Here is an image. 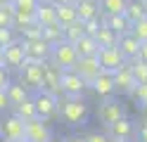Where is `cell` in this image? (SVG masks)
Masks as SVG:
<instances>
[{"mask_svg": "<svg viewBox=\"0 0 147 142\" xmlns=\"http://www.w3.org/2000/svg\"><path fill=\"white\" fill-rule=\"evenodd\" d=\"M142 118H145V123H147V104H142Z\"/></svg>", "mask_w": 147, "mask_h": 142, "instance_id": "ee69618b", "label": "cell"}, {"mask_svg": "<svg viewBox=\"0 0 147 142\" xmlns=\"http://www.w3.org/2000/svg\"><path fill=\"white\" fill-rule=\"evenodd\" d=\"M131 73H133V78H135V83H147V62H142V59H131Z\"/></svg>", "mask_w": 147, "mask_h": 142, "instance_id": "f546056e", "label": "cell"}, {"mask_svg": "<svg viewBox=\"0 0 147 142\" xmlns=\"http://www.w3.org/2000/svg\"><path fill=\"white\" fill-rule=\"evenodd\" d=\"M131 97H133V102L138 104V107L147 104V83H138L133 88V92H131Z\"/></svg>", "mask_w": 147, "mask_h": 142, "instance_id": "d6a6232c", "label": "cell"}, {"mask_svg": "<svg viewBox=\"0 0 147 142\" xmlns=\"http://www.w3.org/2000/svg\"><path fill=\"white\" fill-rule=\"evenodd\" d=\"M126 116V109H123V104L114 100V97H105L102 102H100V107H97V118L100 123H105V126H109V123H116L119 118H123Z\"/></svg>", "mask_w": 147, "mask_h": 142, "instance_id": "5b68a950", "label": "cell"}, {"mask_svg": "<svg viewBox=\"0 0 147 142\" xmlns=\"http://www.w3.org/2000/svg\"><path fill=\"white\" fill-rule=\"evenodd\" d=\"M142 7H145V19H147V3H142Z\"/></svg>", "mask_w": 147, "mask_h": 142, "instance_id": "7dc6e473", "label": "cell"}, {"mask_svg": "<svg viewBox=\"0 0 147 142\" xmlns=\"http://www.w3.org/2000/svg\"><path fill=\"white\" fill-rule=\"evenodd\" d=\"M86 142H109V137L105 135V133H90V135L86 137Z\"/></svg>", "mask_w": 147, "mask_h": 142, "instance_id": "74e56055", "label": "cell"}, {"mask_svg": "<svg viewBox=\"0 0 147 142\" xmlns=\"http://www.w3.org/2000/svg\"><path fill=\"white\" fill-rule=\"evenodd\" d=\"M93 38H95V43H97V47H114L116 45V33L112 31L109 26H105V24H100V28L93 33Z\"/></svg>", "mask_w": 147, "mask_h": 142, "instance_id": "7402d4cb", "label": "cell"}, {"mask_svg": "<svg viewBox=\"0 0 147 142\" xmlns=\"http://www.w3.org/2000/svg\"><path fill=\"white\" fill-rule=\"evenodd\" d=\"M52 137V130L48 126V121L43 118H31L24 121V142H48Z\"/></svg>", "mask_w": 147, "mask_h": 142, "instance_id": "8992f818", "label": "cell"}, {"mask_svg": "<svg viewBox=\"0 0 147 142\" xmlns=\"http://www.w3.org/2000/svg\"><path fill=\"white\" fill-rule=\"evenodd\" d=\"M57 116L71 128H81L88 123V104L81 97H67V95H59L57 97Z\"/></svg>", "mask_w": 147, "mask_h": 142, "instance_id": "6da1fadb", "label": "cell"}, {"mask_svg": "<svg viewBox=\"0 0 147 142\" xmlns=\"http://www.w3.org/2000/svg\"><path fill=\"white\" fill-rule=\"evenodd\" d=\"M24 62H26V55H24V45L19 38L14 43H10L7 47H3V66L7 71H19V66Z\"/></svg>", "mask_w": 147, "mask_h": 142, "instance_id": "30bf717a", "label": "cell"}, {"mask_svg": "<svg viewBox=\"0 0 147 142\" xmlns=\"http://www.w3.org/2000/svg\"><path fill=\"white\" fill-rule=\"evenodd\" d=\"M17 40V31L12 26H0V47H7L10 43Z\"/></svg>", "mask_w": 147, "mask_h": 142, "instance_id": "836d02e7", "label": "cell"}, {"mask_svg": "<svg viewBox=\"0 0 147 142\" xmlns=\"http://www.w3.org/2000/svg\"><path fill=\"white\" fill-rule=\"evenodd\" d=\"M55 19H57V24L67 26L71 22H76V7L74 5H55Z\"/></svg>", "mask_w": 147, "mask_h": 142, "instance_id": "603a6c76", "label": "cell"}, {"mask_svg": "<svg viewBox=\"0 0 147 142\" xmlns=\"http://www.w3.org/2000/svg\"><path fill=\"white\" fill-rule=\"evenodd\" d=\"M109 142H131V140H109Z\"/></svg>", "mask_w": 147, "mask_h": 142, "instance_id": "f6af8a7d", "label": "cell"}, {"mask_svg": "<svg viewBox=\"0 0 147 142\" xmlns=\"http://www.w3.org/2000/svg\"><path fill=\"white\" fill-rule=\"evenodd\" d=\"M123 17H126L131 24H135L138 19H142V17H145L142 3H140V0H128V3H126V9H123Z\"/></svg>", "mask_w": 147, "mask_h": 142, "instance_id": "83f0119b", "label": "cell"}, {"mask_svg": "<svg viewBox=\"0 0 147 142\" xmlns=\"http://www.w3.org/2000/svg\"><path fill=\"white\" fill-rule=\"evenodd\" d=\"M10 83H12V78H10V71H7L5 66H0V88L5 90V88H7Z\"/></svg>", "mask_w": 147, "mask_h": 142, "instance_id": "8d00e7d4", "label": "cell"}, {"mask_svg": "<svg viewBox=\"0 0 147 142\" xmlns=\"http://www.w3.org/2000/svg\"><path fill=\"white\" fill-rule=\"evenodd\" d=\"M102 24L109 26L116 36H121V33H128V31H131V22H128L123 14H105Z\"/></svg>", "mask_w": 147, "mask_h": 142, "instance_id": "d6986e66", "label": "cell"}, {"mask_svg": "<svg viewBox=\"0 0 147 142\" xmlns=\"http://www.w3.org/2000/svg\"><path fill=\"white\" fill-rule=\"evenodd\" d=\"M33 107H36V116L43 121H50L57 116V95H52L48 90H36L31 92Z\"/></svg>", "mask_w": 147, "mask_h": 142, "instance_id": "3957f363", "label": "cell"}, {"mask_svg": "<svg viewBox=\"0 0 147 142\" xmlns=\"http://www.w3.org/2000/svg\"><path fill=\"white\" fill-rule=\"evenodd\" d=\"M0 66H3V47H0Z\"/></svg>", "mask_w": 147, "mask_h": 142, "instance_id": "bcb514c9", "label": "cell"}, {"mask_svg": "<svg viewBox=\"0 0 147 142\" xmlns=\"http://www.w3.org/2000/svg\"><path fill=\"white\" fill-rule=\"evenodd\" d=\"M0 5H7V3H3V0H0Z\"/></svg>", "mask_w": 147, "mask_h": 142, "instance_id": "f5cc1de1", "label": "cell"}, {"mask_svg": "<svg viewBox=\"0 0 147 142\" xmlns=\"http://www.w3.org/2000/svg\"><path fill=\"white\" fill-rule=\"evenodd\" d=\"M12 22H14V7L0 5V26H12Z\"/></svg>", "mask_w": 147, "mask_h": 142, "instance_id": "e575fe53", "label": "cell"}, {"mask_svg": "<svg viewBox=\"0 0 147 142\" xmlns=\"http://www.w3.org/2000/svg\"><path fill=\"white\" fill-rule=\"evenodd\" d=\"M3 3H7V5H12V0H3Z\"/></svg>", "mask_w": 147, "mask_h": 142, "instance_id": "681fc988", "label": "cell"}, {"mask_svg": "<svg viewBox=\"0 0 147 142\" xmlns=\"http://www.w3.org/2000/svg\"><path fill=\"white\" fill-rule=\"evenodd\" d=\"M48 142H62V140H55V137H50V140H48Z\"/></svg>", "mask_w": 147, "mask_h": 142, "instance_id": "c3c4849f", "label": "cell"}, {"mask_svg": "<svg viewBox=\"0 0 147 142\" xmlns=\"http://www.w3.org/2000/svg\"><path fill=\"white\" fill-rule=\"evenodd\" d=\"M14 111V116H19L22 121H31V118H36V107H33V100H31V95L26 97L24 102H19V104H14L12 107Z\"/></svg>", "mask_w": 147, "mask_h": 142, "instance_id": "d4e9b609", "label": "cell"}, {"mask_svg": "<svg viewBox=\"0 0 147 142\" xmlns=\"http://www.w3.org/2000/svg\"><path fill=\"white\" fill-rule=\"evenodd\" d=\"M0 137L3 142H12V140H24V121L19 116H7L0 121Z\"/></svg>", "mask_w": 147, "mask_h": 142, "instance_id": "4fadbf2b", "label": "cell"}, {"mask_svg": "<svg viewBox=\"0 0 147 142\" xmlns=\"http://www.w3.org/2000/svg\"><path fill=\"white\" fill-rule=\"evenodd\" d=\"M55 5H76V0H52Z\"/></svg>", "mask_w": 147, "mask_h": 142, "instance_id": "b9f144b4", "label": "cell"}, {"mask_svg": "<svg viewBox=\"0 0 147 142\" xmlns=\"http://www.w3.org/2000/svg\"><path fill=\"white\" fill-rule=\"evenodd\" d=\"M12 142H24V140H12Z\"/></svg>", "mask_w": 147, "mask_h": 142, "instance_id": "816d5d0a", "label": "cell"}, {"mask_svg": "<svg viewBox=\"0 0 147 142\" xmlns=\"http://www.w3.org/2000/svg\"><path fill=\"white\" fill-rule=\"evenodd\" d=\"M40 3H52V0H40Z\"/></svg>", "mask_w": 147, "mask_h": 142, "instance_id": "f907efd6", "label": "cell"}, {"mask_svg": "<svg viewBox=\"0 0 147 142\" xmlns=\"http://www.w3.org/2000/svg\"><path fill=\"white\" fill-rule=\"evenodd\" d=\"M71 69H74V71L81 76V78L86 81V85H90V83H93L100 73L105 71L102 66H100V62H97V55H93V57H78L76 64H74Z\"/></svg>", "mask_w": 147, "mask_h": 142, "instance_id": "52a82bcc", "label": "cell"}, {"mask_svg": "<svg viewBox=\"0 0 147 142\" xmlns=\"http://www.w3.org/2000/svg\"><path fill=\"white\" fill-rule=\"evenodd\" d=\"M83 36H86V31H83V22H78V19L64 26V40L71 43V45L76 43L78 38H83Z\"/></svg>", "mask_w": 147, "mask_h": 142, "instance_id": "f1b7e54d", "label": "cell"}, {"mask_svg": "<svg viewBox=\"0 0 147 142\" xmlns=\"http://www.w3.org/2000/svg\"><path fill=\"white\" fill-rule=\"evenodd\" d=\"M135 137H138V142H147V123H142V126L135 130Z\"/></svg>", "mask_w": 147, "mask_h": 142, "instance_id": "f35d334b", "label": "cell"}, {"mask_svg": "<svg viewBox=\"0 0 147 142\" xmlns=\"http://www.w3.org/2000/svg\"><path fill=\"white\" fill-rule=\"evenodd\" d=\"M62 71L64 69H59V66H55L50 59L43 64V88L40 90H48V92H52V95H62V88H59V81H62Z\"/></svg>", "mask_w": 147, "mask_h": 142, "instance_id": "7c38bea8", "label": "cell"}, {"mask_svg": "<svg viewBox=\"0 0 147 142\" xmlns=\"http://www.w3.org/2000/svg\"><path fill=\"white\" fill-rule=\"evenodd\" d=\"M7 107H10V102H7V95H5L3 88H0V111H5Z\"/></svg>", "mask_w": 147, "mask_h": 142, "instance_id": "60d3db41", "label": "cell"}, {"mask_svg": "<svg viewBox=\"0 0 147 142\" xmlns=\"http://www.w3.org/2000/svg\"><path fill=\"white\" fill-rule=\"evenodd\" d=\"M138 59L147 62V40H145V43H140V47H138Z\"/></svg>", "mask_w": 147, "mask_h": 142, "instance_id": "ab89813d", "label": "cell"}, {"mask_svg": "<svg viewBox=\"0 0 147 142\" xmlns=\"http://www.w3.org/2000/svg\"><path fill=\"white\" fill-rule=\"evenodd\" d=\"M76 17L78 22H88V19H95L100 17V0H76Z\"/></svg>", "mask_w": 147, "mask_h": 142, "instance_id": "2e32d148", "label": "cell"}, {"mask_svg": "<svg viewBox=\"0 0 147 142\" xmlns=\"http://www.w3.org/2000/svg\"><path fill=\"white\" fill-rule=\"evenodd\" d=\"M43 40H45V43H50V45L64 40V26L57 24V22H52V24H48V26H43Z\"/></svg>", "mask_w": 147, "mask_h": 142, "instance_id": "cb8c5ba5", "label": "cell"}, {"mask_svg": "<svg viewBox=\"0 0 147 142\" xmlns=\"http://www.w3.org/2000/svg\"><path fill=\"white\" fill-rule=\"evenodd\" d=\"M5 95H7V102H10V107H14V104H19V102H24L26 97H29V92H26L19 83H10L5 88Z\"/></svg>", "mask_w": 147, "mask_h": 142, "instance_id": "4316f807", "label": "cell"}, {"mask_svg": "<svg viewBox=\"0 0 147 142\" xmlns=\"http://www.w3.org/2000/svg\"><path fill=\"white\" fill-rule=\"evenodd\" d=\"M128 33H131L138 43H145L147 40V19L142 17V19H138L135 24H131V31Z\"/></svg>", "mask_w": 147, "mask_h": 142, "instance_id": "1f68e13d", "label": "cell"}, {"mask_svg": "<svg viewBox=\"0 0 147 142\" xmlns=\"http://www.w3.org/2000/svg\"><path fill=\"white\" fill-rule=\"evenodd\" d=\"M97 62H100V66H102L105 71H114L126 59H123V55L119 52V47L114 45V47H100L97 50Z\"/></svg>", "mask_w": 147, "mask_h": 142, "instance_id": "9a60e30c", "label": "cell"}, {"mask_svg": "<svg viewBox=\"0 0 147 142\" xmlns=\"http://www.w3.org/2000/svg\"><path fill=\"white\" fill-rule=\"evenodd\" d=\"M116 47H119V52L123 55V59L131 62V59L138 57V47H140V43H138L131 33H121L116 38Z\"/></svg>", "mask_w": 147, "mask_h": 142, "instance_id": "e0dca14e", "label": "cell"}, {"mask_svg": "<svg viewBox=\"0 0 147 142\" xmlns=\"http://www.w3.org/2000/svg\"><path fill=\"white\" fill-rule=\"evenodd\" d=\"M38 3L40 0H12V7L14 9H31L33 12V9L38 7Z\"/></svg>", "mask_w": 147, "mask_h": 142, "instance_id": "d590c367", "label": "cell"}, {"mask_svg": "<svg viewBox=\"0 0 147 142\" xmlns=\"http://www.w3.org/2000/svg\"><path fill=\"white\" fill-rule=\"evenodd\" d=\"M36 14V24L38 26H48L52 22H57L55 19V3H38V7L33 9Z\"/></svg>", "mask_w": 147, "mask_h": 142, "instance_id": "ffe728a7", "label": "cell"}, {"mask_svg": "<svg viewBox=\"0 0 147 142\" xmlns=\"http://www.w3.org/2000/svg\"><path fill=\"white\" fill-rule=\"evenodd\" d=\"M90 88L95 90V95L100 97H112L114 95V81H112V71H102L97 78L90 83Z\"/></svg>", "mask_w": 147, "mask_h": 142, "instance_id": "ac0fdd59", "label": "cell"}, {"mask_svg": "<svg viewBox=\"0 0 147 142\" xmlns=\"http://www.w3.org/2000/svg\"><path fill=\"white\" fill-rule=\"evenodd\" d=\"M112 81H114V92L119 95H131L133 88H135V78H133V73H131V66H128V62H123L119 69L112 71Z\"/></svg>", "mask_w": 147, "mask_h": 142, "instance_id": "ba28073f", "label": "cell"}, {"mask_svg": "<svg viewBox=\"0 0 147 142\" xmlns=\"http://www.w3.org/2000/svg\"><path fill=\"white\" fill-rule=\"evenodd\" d=\"M76 59H78V55H76V50H74L71 43L59 40V43L52 45V50H50V62H52L55 66H59V69L67 71V69H71V66L76 64Z\"/></svg>", "mask_w": 147, "mask_h": 142, "instance_id": "277c9868", "label": "cell"}, {"mask_svg": "<svg viewBox=\"0 0 147 142\" xmlns=\"http://www.w3.org/2000/svg\"><path fill=\"white\" fill-rule=\"evenodd\" d=\"M74 50H76L78 57H93V55H97L100 47H97L93 36H83V38H78V40L74 43Z\"/></svg>", "mask_w": 147, "mask_h": 142, "instance_id": "44dd1931", "label": "cell"}, {"mask_svg": "<svg viewBox=\"0 0 147 142\" xmlns=\"http://www.w3.org/2000/svg\"><path fill=\"white\" fill-rule=\"evenodd\" d=\"M135 123L131 121V118H119L116 123H109L107 126V133L105 135L109 137V140H133L135 137Z\"/></svg>", "mask_w": 147, "mask_h": 142, "instance_id": "5bb4252c", "label": "cell"}, {"mask_svg": "<svg viewBox=\"0 0 147 142\" xmlns=\"http://www.w3.org/2000/svg\"><path fill=\"white\" fill-rule=\"evenodd\" d=\"M36 24V14L31 9H14V22H12V28L19 31V28H26V26H33Z\"/></svg>", "mask_w": 147, "mask_h": 142, "instance_id": "484cf974", "label": "cell"}, {"mask_svg": "<svg viewBox=\"0 0 147 142\" xmlns=\"http://www.w3.org/2000/svg\"><path fill=\"white\" fill-rule=\"evenodd\" d=\"M59 88H62V95H67V97H81L88 85H86V81L81 78L74 69H67V71H62Z\"/></svg>", "mask_w": 147, "mask_h": 142, "instance_id": "9c48e42d", "label": "cell"}, {"mask_svg": "<svg viewBox=\"0 0 147 142\" xmlns=\"http://www.w3.org/2000/svg\"><path fill=\"white\" fill-rule=\"evenodd\" d=\"M62 142H86V137H67V140H62Z\"/></svg>", "mask_w": 147, "mask_h": 142, "instance_id": "7bdbcfd3", "label": "cell"}, {"mask_svg": "<svg viewBox=\"0 0 147 142\" xmlns=\"http://www.w3.org/2000/svg\"><path fill=\"white\" fill-rule=\"evenodd\" d=\"M22 45H24L26 59H31V62H48L50 59L52 45L45 43L43 38H36V40H22Z\"/></svg>", "mask_w": 147, "mask_h": 142, "instance_id": "8fae6325", "label": "cell"}, {"mask_svg": "<svg viewBox=\"0 0 147 142\" xmlns=\"http://www.w3.org/2000/svg\"><path fill=\"white\" fill-rule=\"evenodd\" d=\"M43 64L45 62H31V59H26L19 66V71H17V73H19V85L29 95L43 88Z\"/></svg>", "mask_w": 147, "mask_h": 142, "instance_id": "7a4b0ae2", "label": "cell"}, {"mask_svg": "<svg viewBox=\"0 0 147 142\" xmlns=\"http://www.w3.org/2000/svg\"><path fill=\"white\" fill-rule=\"evenodd\" d=\"M128 0H100V9L105 14H123Z\"/></svg>", "mask_w": 147, "mask_h": 142, "instance_id": "4dcf8cb0", "label": "cell"}]
</instances>
